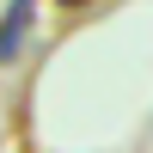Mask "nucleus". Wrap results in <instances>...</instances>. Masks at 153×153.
<instances>
[{
	"label": "nucleus",
	"instance_id": "obj_1",
	"mask_svg": "<svg viewBox=\"0 0 153 153\" xmlns=\"http://www.w3.org/2000/svg\"><path fill=\"white\" fill-rule=\"evenodd\" d=\"M31 12H37V0H12V6H6V19H0V61L19 55L25 31H31Z\"/></svg>",
	"mask_w": 153,
	"mask_h": 153
}]
</instances>
